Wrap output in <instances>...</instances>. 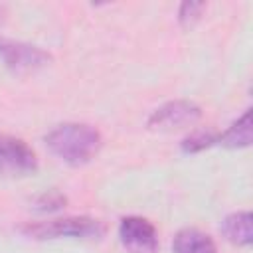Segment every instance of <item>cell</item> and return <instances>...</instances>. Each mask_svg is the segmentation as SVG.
<instances>
[{
  "label": "cell",
  "instance_id": "obj_1",
  "mask_svg": "<svg viewBox=\"0 0 253 253\" xmlns=\"http://www.w3.org/2000/svg\"><path fill=\"white\" fill-rule=\"evenodd\" d=\"M45 146L63 162L83 166L91 162L103 146L99 128L87 123H61L43 136Z\"/></svg>",
  "mask_w": 253,
  "mask_h": 253
},
{
  "label": "cell",
  "instance_id": "obj_2",
  "mask_svg": "<svg viewBox=\"0 0 253 253\" xmlns=\"http://www.w3.org/2000/svg\"><path fill=\"white\" fill-rule=\"evenodd\" d=\"M20 231L32 239H93L105 233V225L97 217L89 215H67L45 221H28L20 227Z\"/></svg>",
  "mask_w": 253,
  "mask_h": 253
},
{
  "label": "cell",
  "instance_id": "obj_3",
  "mask_svg": "<svg viewBox=\"0 0 253 253\" xmlns=\"http://www.w3.org/2000/svg\"><path fill=\"white\" fill-rule=\"evenodd\" d=\"M51 53L40 45L0 36V61L16 75L36 73L51 63Z\"/></svg>",
  "mask_w": 253,
  "mask_h": 253
},
{
  "label": "cell",
  "instance_id": "obj_4",
  "mask_svg": "<svg viewBox=\"0 0 253 253\" xmlns=\"http://www.w3.org/2000/svg\"><path fill=\"white\" fill-rule=\"evenodd\" d=\"M38 170L34 148L20 136L0 132V174L8 178H24Z\"/></svg>",
  "mask_w": 253,
  "mask_h": 253
},
{
  "label": "cell",
  "instance_id": "obj_5",
  "mask_svg": "<svg viewBox=\"0 0 253 253\" xmlns=\"http://www.w3.org/2000/svg\"><path fill=\"white\" fill-rule=\"evenodd\" d=\"M202 119V107L190 99H172L156 107L146 125L152 130H174L182 126H192Z\"/></svg>",
  "mask_w": 253,
  "mask_h": 253
},
{
  "label": "cell",
  "instance_id": "obj_6",
  "mask_svg": "<svg viewBox=\"0 0 253 253\" xmlns=\"http://www.w3.org/2000/svg\"><path fill=\"white\" fill-rule=\"evenodd\" d=\"M121 245L128 253H156L158 231L152 221L140 215H126L119 223Z\"/></svg>",
  "mask_w": 253,
  "mask_h": 253
},
{
  "label": "cell",
  "instance_id": "obj_7",
  "mask_svg": "<svg viewBox=\"0 0 253 253\" xmlns=\"http://www.w3.org/2000/svg\"><path fill=\"white\" fill-rule=\"evenodd\" d=\"M253 217L249 210H239L233 213H227L219 225L223 237L237 245V247H249L253 241V229H251Z\"/></svg>",
  "mask_w": 253,
  "mask_h": 253
},
{
  "label": "cell",
  "instance_id": "obj_8",
  "mask_svg": "<svg viewBox=\"0 0 253 253\" xmlns=\"http://www.w3.org/2000/svg\"><path fill=\"white\" fill-rule=\"evenodd\" d=\"M172 251L174 253H219L215 241L196 227H184L180 229L172 239Z\"/></svg>",
  "mask_w": 253,
  "mask_h": 253
},
{
  "label": "cell",
  "instance_id": "obj_9",
  "mask_svg": "<svg viewBox=\"0 0 253 253\" xmlns=\"http://www.w3.org/2000/svg\"><path fill=\"white\" fill-rule=\"evenodd\" d=\"M253 140V126H251V109L243 111L241 117H237L223 132H219L217 144L237 150V148H247Z\"/></svg>",
  "mask_w": 253,
  "mask_h": 253
},
{
  "label": "cell",
  "instance_id": "obj_10",
  "mask_svg": "<svg viewBox=\"0 0 253 253\" xmlns=\"http://www.w3.org/2000/svg\"><path fill=\"white\" fill-rule=\"evenodd\" d=\"M217 140H219V132L210 130V128H196L182 138L180 148L184 154H198V152H204V150L215 146Z\"/></svg>",
  "mask_w": 253,
  "mask_h": 253
},
{
  "label": "cell",
  "instance_id": "obj_11",
  "mask_svg": "<svg viewBox=\"0 0 253 253\" xmlns=\"http://www.w3.org/2000/svg\"><path fill=\"white\" fill-rule=\"evenodd\" d=\"M67 206V196L61 194L59 190H45L42 192L40 196H36L32 200V208L40 213H53V211H59Z\"/></svg>",
  "mask_w": 253,
  "mask_h": 253
},
{
  "label": "cell",
  "instance_id": "obj_12",
  "mask_svg": "<svg viewBox=\"0 0 253 253\" xmlns=\"http://www.w3.org/2000/svg\"><path fill=\"white\" fill-rule=\"evenodd\" d=\"M206 2H182L178 8V22L182 28H192L204 14Z\"/></svg>",
  "mask_w": 253,
  "mask_h": 253
}]
</instances>
